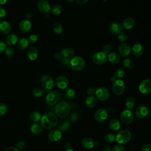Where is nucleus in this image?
Instances as JSON below:
<instances>
[{
  "instance_id": "1",
  "label": "nucleus",
  "mask_w": 151,
  "mask_h": 151,
  "mask_svg": "<svg viewBox=\"0 0 151 151\" xmlns=\"http://www.w3.org/2000/svg\"><path fill=\"white\" fill-rule=\"evenodd\" d=\"M41 124L43 128L46 129H51L57 126L58 119L55 114L52 112L45 113L41 118Z\"/></svg>"
},
{
  "instance_id": "2",
  "label": "nucleus",
  "mask_w": 151,
  "mask_h": 151,
  "mask_svg": "<svg viewBox=\"0 0 151 151\" xmlns=\"http://www.w3.org/2000/svg\"><path fill=\"white\" fill-rule=\"evenodd\" d=\"M70 111V106L68 103L64 101L57 103L54 108V112L57 116L60 118L67 117Z\"/></svg>"
},
{
  "instance_id": "3",
  "label": "nucleus",
  "mask_w": 151,
  "mask_h": 151,
  "mask_svg": "<svg viewBox=\"0 0 151 151\" xmlns=\"http://www.w3.org/2000/svg\"><path fill=\"white\" fill-rule=\"evenodd\" d=\"M86 65V62L83 58L80 56L73 57L70 60V66L71 68L77 71L83 70Z\"/></svg>"
},
{
  "instance_id": "4",
  "label": "nucleus",
  "mask_w": 151,
  "mask_h": 151,
  "mask_svg": "<svg viewBox=\"0 0 151 151\" xmlns=\"http://www.w3.org/2000/svg\"><path fill=\"white\" fill-rule=\"evenodd\" d=\"M60 99V94L57 90H52L50 91L45 96V103L50 106L56 104Z\"/></svg>"
},
{
  "instance_id": "5",
  "label": "nucleus",
  "mask_w": 151,
  "mask_h": 151,
  "mask_svg": "<svg viewBox=\"0 0 151 151\" xmlns=\"http://www.w3.org/2000/svg\"><path fill=\"white\" fill-rule=\"evenodd\" d=\"M132 138V133L128 130H122L116 136V141L120 144H126Z\"/></svg>"
},
{
  "instance_id": "6",
  "label": "nucleus",
  "mask_w": 151,
  "mask_h": 151,
  "mask_svg": "<svg viewBox=\"0 0 151 151\" xmlns=\"http://www.w3.org/2000/svg\"><path fill=\"white\" fill-rule=\"evenodd\" d=\"M40 83L42 88L46 91H50L54 86V81L50 75H44L41 77Z\"/></svg>"
},
{
  "instance_id": "7",
  "label": "nucleus",
  "mask_w": 151,
  "mask_h": 151,
  "mask_svg": "<svg viewBox=\"0 0 151 151\" xmlns=\"http://www.w3.org/2000/svg\"><path fill=\"white\" fill-rule=\"evenodd\" d=\"M107 55L102 51L94 53L92 56V61L96 65H103L106 63Z\"/></svg>"
},
{
  "instance_id": "8",
  "label": "nucleus",
  "mask_w": 151,
  "mask_h": 151,
  "mask_svg": "<svg viewBox=\"0 0 151 151\" xmlns=\"http://www.w3.org/2000/svg\"><path fill=\"white\" fill-rule=\"evenodd\" d=\"M112 90L113 93L116 95L122 94L125 90L124 83L121 79L116 80L113 83Z\"/></svg>"
},
{
  "instance_id": "9",
  "label": "nucleus",
  "mask_w": 151,
  "mask_h": 151,
  "mask_svg": "<svg viewBox=\"0 0 151 151\" xmlns=\"http://www.w3.org/2000/svg\"><path fill=\"white\" fill-rule=\"evenodd\" d=\"M139 91L143 94H148L151 93V80L149 78L143 80L139 86Z\"/></svg>"
},
{
  "instance_id": "10",
  "label": "nucleus",
  "mask_w": 151,
  "mask_h": 151,
  "mask_svg": "<svg viewBox=\"0 0 151 151\" xmlns=\"http://www.w3.org/2000/svg\"><path fill=\"white\" fill-rule=\"evenodd\" d=\"M95 95L98 100L101 101H104L109 98L110 93L107 88L105 87H100L96 90Z\"/></svg>"
},
{
  "instance_id": "11",
  "label": "nucleus",
  "mask_w": 151,
  "mask_h": 151,
  "mask_svg": "<svg viewBox=\"0 0 151 151\" xmlns=\"http://www.w3.org/2000/svg\"><path fill=\"white\" fill-rule=\"evenodd\" d=\"M134 116L130 110H124L120 114V119L125 124H130L133 121Z\"/></svg>"
},
{
  "instance_id": "12",
  "label": "nucleus",
  "mask_w": 151,
  "mask_h": 151,
  "mask_svg": "<svg viewBox=\"0 0 151 151\" xmlns=\"http://www.w3.org/2000/svg\"><path fill=\"white\" fill-rule=\"evenodd\" d=\"M38 10L42 14H47L51 9V6L49 2L45 0H40L38 2L37 5Z\"/></svg>"
},
{
  "instance_id": "13",
  "label": "nucleus",
  "mask_w": 151,
  "mask_h": 151,
  "mask_svg": "<svg viewBox=\"0 0 151 151\" xmlns=\"http://www.w3.org/2000/svg\"><path fill=\"white\" fill-rule=\"evenodd\" d=\"M55 84L60 89H65L69 85V81L66 77L59 76L55 79Z\"/></svg>"
},
{
  "instance_id": "14",
  "label": "nucleus",
  "mask_w": 151,
  "mask_h": 151,
  "mask_svg": "<svg viewBox=\"0 0 151 151\" xmlns=\"http://www.w3.org/2000/svg\"><path fill=\"white\" fill-rule=\"evenodd\" d=\"M108 114L106 109L101 108L98 109L94 114V119L98 122H103L107 118Z\"/></svg>"
},
{
  "instance_id": "15",
  "label": "nucleus",
  "mask_w": 151,
  "mask_h": 151,
  "mask_svg": "<svg viewBox=\"0 0 151 151\" xmlns=\"http://www.w3.org/2000/svg\"><path fill=\"white\" fill-rule=\"evenodd\" d=\"M123 26L122 24L117 21H114L111 22L109 25V30L110 31L115 35H119L121 32H123Z\"/></svg>"
},
{
  "instance_id": "16",
  "label": "nucleus",
  "mask_w": 151,
  "mask_h": 151,
  "mask_svg": "<svg viewBox=\"0 0 151 151\" xmlns=\"http://www.w3.org/2000/svg\"><path fill=\"white\" fill-rule=\"evenodd\" d=\"M148 113V108L146 106L142 105L136 109L135 111V115L137 118L139 119H143L147 116Z\"/></svg>"
},
{
  "instance_id": "17",
  "label": "nucleus",
  "mask_w": 151,
  "mask_h": 151,
  "mask_svg": "<svg viewBox=\"0 0 151 151\" xmlns=\"http://www.w3.org/2000/svg\"><path fill=\"white\" fill-rule=\"evenodd\" d=\"M61 132L59 129H52L48 134V139L52 142L58 141L61 138Z\"/></svg>"
},
{
  "instance_id": "18",
  "label": "nucleus",
  "mask_w": 151,
  "mask_h": 151,
  "mask_svg": "<svg viewBox=\"0 0 151 151\" xmlns=\"http://www.w3.org/2000/svg\"><path fill=\"white\" fill-rule=\"evenodd\" d=\"M131 51L134 57H139L143 54L144 52V48L141 44L136 43L133 45Z\"/></svg>"
},
{
  "instance_id": "19",
  "label": "nucleus",
  "mask_w": 151,
  "mask_h": 151,
  "mask_svg": "<svg viewBox=\"0 0 151 151\" xmlns=\"http://www.w3.org/2000/svg\"><path fill=\"white\" fill-rule=\"evenodd\" d=\"M119 54L124 57H126L129 55L131 52V48L130 45L127 43H122L120 44L118 48Z\"/></svg>"
},
{
  "instance_id": "20",
  "label": "nucleus",
  "mask_w": 151,
  "mask_h": 151,
  "mask_svg": "<svg viewBox=\"0 0 151 151\" xmlns=\"http://www.w3.org/2000/svg\"><path fill=\"white\" fill-rule=\"evenodd\" d=\"M57 125L58 129L60 131L65 132L70 129L71 124L68 120L64 118H62L59 122H58V123Z\"/></svg>"
},
{
  "instance_id": "21",
  "label": "nucleus",
  "mask_w": 151,
  "mask_h": 151,
  "mask_svg": "<svg viewBox=\"0 0 151 151\" xmlns=\"http://www.w3.org/2000/svg\"><path fill=\"white\" fill-rule=\"evenodd\" d=\"M19 28L21 32L27 33L29 32L31 28V23L28 19H22L19 24Z\"/></svg>"
},
{
  "instance_id": "22",
  "label": "nucleus",
  "mask_w": 151,
  "mask_h": 151,
  "mask_svg": "<svg viewBox=\"0 0 151 151\" xmlns=\"http://www.w3.org/2000/svg\"><path fill=\"white\" fill-rule=\"evenodd\" d=\"M27 58L31 61L35 60L38 56V51L37 49L34 47L29 48L27 51Z\"/></svg>"
},
{
  "instance_id": "23",
  "label": "nucleus",
  "mask_w": 151,
  "mask_h": 151,
  "mask_svg": "<svg viewBox=\"0 0 151 151\" xmlns=\"http://www.w3.org/2000/svg\"><path fill=\"white\" fill-rule=\"evenodd\" d=\"M107 60L113 64H118L121 61V57L119 54L116 52H111L109 54Z\"/></svg>"
},
{
  "instance_id": "24",
  "label": "nucleus",
  "mask_w": 151,
  "mask_h": 151,
  "mask_svg": "<svg viewBox=\"0 0 151 151\" xmlns=\"http://www.w3.org/2000/svg\"><path fill=\"white\" fill-rule=\"evenodd\" d=\"M11 31V24L6 21L0 22V32L5 35L8 34Z\"/></svg>"
},
{
  "instance_id": "25",
  "label": "nucleus",
  "mask_w": 151,
  "mask_h": 151,
  "mask_svg": "<svg viewBox=\"0 0 151 151\" xmlns=\"http://www.w3.org/2000/svg\"><path fill=\"white\" fill-rule=\"evenodd\" d=\"M134 19L133 18L129 17L123 19L122 25L123 28H125L126 29H130L134 26Z\"/></svg>"
},
{
  "instance_id": "26",
  "label": "nucleus",
  "mask_w": 151,
  "mask_h": 151,
  "mask_svg": "<svg viewBox=\"0 0 151 151\" xmlns=\"http://www.w3.org/2000/svg\"><path fill=\"white\" fill-rule=\"evenodd\" d=\"M81 144L86 149H91L95 145V142L91 137H85L81 140Z\"/></svg>"
},
{
  "instance_id": "27",
  "label": "nucleus",
  "mask_w": 151,
  "mask_h": 151,
  "mask_svg": "<svg viewBox=\"0 0 151 151\" xmlns=\"http://www.w3.org/2000/svg\"><path fill=\"white\" fill-rule=\"evenodd\" d=\"M30 130L32 133L35 135H39L42 133L43 131V127L40 123H33L30 127Z\"/></svg>"
},
{
  "instance_id": "28",
  "label": "nucleus",
  "mask_w": 151,
  "mask_h": 151,
  "mask_svg": "<svg viewBox=\"0 0 151 151\" xmlns=\"http://www.w3.org/2000/svg\"><path fill=\"white\" fill-rule=\"evenodd\" d=\"M18 38L15 34H9L6 38V44L9 46H13L17 43Z\"/></svg>"
},
{
  "instance_id": "29",
  "label": "nucleus",
  "mask_w": 151,
  "mask_h": 151,
  "mask_svg": "<svg viewBox=\"0 0 151 151\" xmlns=\"http://www.w3.org/2000/svg\"><path fill=\"white\" fill-rule=\"evenodd\" d=\"M61 53L63 57H66L68 58H73L74 57V55H75V51H74V50H73L72 48H63L61 50Z\"/></svg>"
},
{
  "instance_id": "30",
  "label": "nucleus",
  "mask_w": 151,
  "mask_h": 151,
  "mask_svg": "<svg viewBox=\"0 0 151 151\" xmlns=\"http://www.w3.org/2000/svg\"><path fill=\"white\" fill-rule=\"evenodd\" d=\"M29 41L28 40L25 38H21L19 41H18L17 45V47L21 50H23L26 49L29 45Z\"/></svg>"
},
{
  "instance_id": "31",
  "label": "nucleus",
  "mask_w": 151,
  "mask_h": 151,
  "mask_svg": "<svg viewBox=\"0 0 151 151\" xmlns=\"http://www.w3.org/2000/svg\"><path fill=\"white\" fill-rule=\"evenodd\" d=\"M97 103L96 98L93 96H90L86 99V104L88 108L94 107Z\"/></svg>"
},
{
  "instance_id": "32",
  "label": "nucleus",
  "mask_w": 151,
  "mask_h": 151,
  "mask_svg": "<svg viewBox=\"0 0 151 151\" xmlns=\"http://www.w3.org/2000/svg\"><path fill=\"white\" fill-rule=\"evenodd\" d=\"M32 94L35 97H41L45 94V90L41 87H37L32 90Z\"/></svg>"
},
{
  "instance_id": "33",
  "label": "nucleus",
  "mask_w": 151,
  "mask_h": 151,
  "mask_svg": "<svg viewBox=\"0 0 151 151\" xmlns=\"http://www.w3.org/2000/svg\"><path fill=\"white\" fill-rule=\"evenodd\" d=\"M109 127L113 130H117L120 127V122L117 119H112L109 123Z\"/></svg>"
},
{
  "instance_id": "34",
  "label": "nucleus",
  "mask_w": 151,
  "mask_h": 151,
  "mask_svg": "<svg viewBox=\"0 0 151 151\" xmlns=\"http://www.w3.org/2000/svg\"><path fill=\"white\" fill-rule=\"evenodd\" d=\"M52 29H53L54 32L56 34H57V35L61 34L63 32V26L58 22H55L53 24V25H52Z\"/></svg>"
},
{
  "instance_id": "35",
  "label": "nucleus",
  "mask_w": 151,
  "mask_h": 151,
  "mask_svg": "<svg viewBox=\"0 0 151 151\" xmlns=\"http://www.w3.org/2000/svg\"><path fill=\"white\" fill-rule=\"evenodd\" d=\"M136 104V100L133 97H129L126 100V106L129 109H133L134 106Z\"/></svg>"
},
{
  "instance_id": "36",
  "label": "nucleus",
  "mask_w": 151,
  "mask_h": 151,
  "mask_svg": "<svg viewBox=\"0 0 151 151\" xmlns=\"http://www.w3.org/2000/svg\"><path fill=\"white\" fill-rule=\"evenodd\" d=\"M29 118H30L31 121L36 123V122H38L39 120H41V114L39 112L32 111L30 113Z\"/></svg>"
},
{
  "instance_id": "37",
  "label": "nucleus",
  "mask_w": 151,
  "mask_h": 151,
  "mask_svg": "<svg viewBox=\"0 0 151 151\" xmlns=\"http://www.w3.org/2000/svg\"><path fill=\"white\" fill-rule=\"evenodd\" d=\"M63 11V7L60 4L54 5L51 9V12L55 15H60Z\"/></svg>"
},
{
  "instance_id": "38",
  "label": "nucleus",
  "mask_w": 151,
  "mask_h": 151,
  "mask_svg": "<svg viewBox=\"0 0 151 151\" xmlns=\"http://www.w3.org/2000/svg\"><path fill=\"white\" fill-rule=\"evenodd\" d=\"M116 140V136L113 133H108L104 137V140L107 143H113Z\"/></svg>"
},
{
  "instance_id": "39",
  "label": "nucleus",
  "mask_w": 151,
  "mask_h": 151,
  "mask_svg": "<svg viewBox=\"0 0 151 151\" xmlns=\"http://www.w3.org/2000/svg\"><path fill=\"white\" fill-rule=\"evenodd\" d=\"M124 76V71L122 68H117L114 73V77L116 80L121 79Z\"/></svg>"
},
{
  "instance_id": "40",
  "label": "nucleus",
  "mask_w": 151,
  "mask_h": 151,
  "mask_svg": "<svg viewBox=\"0 0 151 151\" xmlns=\"http://www.w3.org/2000/svg\"><path fill=\"white\" fill-rule=\"evenodd\" d=\"M65 96L68 99H73L76 96L75 91L72 88H68L65 91Z\"/></svg>"
},
{
  "instance_id": "41",
  "label": "nucleus",
  "mask_w": 151,
  "mask_h": 151,
  "mask_svg": "<svg viewBox=\"0 0 151 151\" xmlns=\"http://www.w3.org/2000/svg\"><path fill=\"white\" fill-rule=\"evenodd\" d=\"M123 65L127 69H132L134 66V63L131 59L126 58L123 61Z\"/></svg>"
},
{
  "instance_id": "42",
  "label": "nucleus",
  "mask_w": 151,
  "mask_h": 151,
  "mask_svg": "<svg viewBox=\"0 0 151 151\" xmlns=\"http://www.w3.org/2000/svg\"><path fill=\"white\" fill-rule=\"evenodd\" d=\"M8 111L7 106L3 103H0V116H3Z\"/></svg>"
},
{
  "instance_id": "43",
  "label": "nucleus",
  "mask_w": 151,
  "mask_h": 151,
  "mask_svg": "<svg viewBox=\"0 0 151 151\" xmlns=\"http://www.w3.org/2000/svg\"><path fill=\"white\" fill-rule=\"evenodd\" d=\"M60 63L61 65H63L64 66H69L70 63V58L63 57L60 60Z\"/></svg>"
},
{
  "instance_id": "44",
  "label": "nucleus",
  "mask_w": 151,
  "mask_h": 151,
  "mask_svg": "<svg viewBox=\"0 0 151 151\" xmlns=\"http://www.w3.org/2000/svg\"><path fill=\"white\" fill-rule=\"evenodd\" d=\"M127 39V37L126 34L123 32L118 35V40L121 42L124 43V42L126 41Z\"/></svg>"
},
{
  "instance_id": "45",
  "label": "nucleus",
  "mask_w": 151,
  "mask_h": 151,
  "mask_svg": "<svg viewBox=\"0 0 151 151\" xmlns=\"http://www.w3.org/2000/svg\"><path fill=\"white\" fill-rule=\"evenodd\" d=\"M5 54L7 57H11L12 56L14 53H15V51L14 49L12 47H8L6 48L5 51Z\"/></svg>"
},
{
  "instance_id": "46",
  "label": "nucleus",
  "mask_w": 151,
  "mask_h": 151,
  "mask_svg": "<svg viewBox=\"0 0 151 151\" xmlns=\"http://www.w3.org/2000/svg\"><path fill=\"white\" fill-rule=\"evenodd\" d=\"M38 41V37L35 34H32L29 37L28 41L31 44H35Z\"/></svg>"
},
{
  "instance_id": "47",
  "label": "nucleus",
  "mask_w": 151,
  "mask_h": 151,
  "mask_svg": "<svg viewBox=\"0 0 151 151\" xmlns=\"http://www.w3.org/2000/svg\"><path fill=\"white\" fill-rule=\"evenodd\" d=\"M111 47L110 46V45L109 44H105L103 48H102V50H103V51L104 53H105L106 54H109L110 51H111Z\"/></svg>"
},
{
  "instance_id": "48",
  "label": "nucleus",
  "mask_w": 151,
  "mask_h": 151,
  "mask_svg": "<svg viewBox=\"0 0 151 151\" xmlns=\"http://www.w3.org/2000/svg\"><path fill=\"white\" fill-rule=\"evenodd\" d=\"M111 151H126V150L123 146L121 145H117L113 147Z\"/></svg>"
},
{
  "instance_id": "49",
  "label": "nucleus",
  "mask_w": 151,
  "mask_h": 151,
  "mask_svg": "<svg viewBox=\"0 0 151 151\" xmlns=\"http://www.w3.org/2000/svg\"><path fill=\"white\" fill-rule=\"evenodd\" d=\"M17 148H18V149L22 150V149H24L25 147V146H26V143H25V142L21 140V141L18 142V143H17Z\"/></svg>"
},
{
  "instance_id": "50",
  "label": "nucleus",
  "mask_w": 151,
  "mask_h": 151,
  "mask_svg": "<svg viewBox=\"0 0 151 151\" xmlns=\"http://www.w3.org/2000/svg\"><path fill=\"white\" fill-rule=\"evenodd\" d=\"M6 48V44L4 42L0 41V53H2L5 52Z\"/></svg>"
},
{
  "instance_id": "51",
  "label": "nucleus",
  "mask_w": 151,
  "mask_h": 151,
  "mask_svg": "<svg viewBox=\"0 0 151 151\" xmlns=\"http://www.w3.org/2000/svg\"><path fill=\"white\" fill-rule=\"evenodd\" d=\"M141 151H151V144H146L141 149Z\"/></svg>"
},
{
  "instance_id": "52",
  "label": "nucleus",
  "mask_w": 151,
  "mask_h": 151,
  "mask_svg": "<svg viewBox=\"0 0 151 151\" xmlns=\"http://www.w3.org/2000/svg\"><path fill=\"white\" fill-rule=\"evenodd\" d=\"M87 93L89 96H93L95 94L96 90L93 87H89L87 89Z\"/></svg>"
},
{
  "instance_id": "53",
  "label": "nucleus",
  "mask_w": 151,
  "mask_h": 151,
  "mask_svg": "<svg viewBox=\"0 0 151 151\" xmlns=\"http://www.w3.org/2000/svg\"><path fill=\"white\" fill-rule=\"evenodd\" d=\"M78 117L79 116L77 113H73L71 114L70 118V120L72 121H76L78 119Z\"/></svg>"
},
{
  "instance_id": "54",
  "label": "nucleus",
  "mask_w": 151,
  "mask_h": 151,
  "mask_svg": "<svg viewBox=\"0 0 151 151\" xmlns=\"http://www.w3.org/2000/svg\"><path fill=\"white\" fill-rule=\"evenodd\" d=\"M6 13L5 9L2 6H0V18H4L6 15Z\"/></svg>"
},
{
  "instance_id": "55",
  "label": "nucleus",
  "mask_w": 151,
  "mask_h": 151,
  "mask_svg": "<svg viewBox=\"0 0 151 151\" xmlns=\"http://www.w3.org/2000/svg\"><path fill=\"white\" fill-rule=\"evenodd\" d=\"M5 151H19V150L17 147H15L14 146H9V147H8Z\"/></svg>"
},
{
  "instance_id": "56",
  "label": "nucleus",
  "mask_w": 151,
  "mask_h": 151,
  "mask_svg": "<svg viewBox=\"0 0 151 151\" xmlns=\"http://www.w3.org/2000/svg\"><path fill=\"white\" fill-rule=\"evenodd\" d=\"M62 57H63V55H62L61 52H56V53L54 54V58H55L56 60H60Z\"/></svg>"
},
{
  "instance_id": "57",
  "label": "nucleus",
  "mask_w": 151,
  "mask_h": 151,
  "mask_svg": "<svg viewBox=\"0 0 151 151\" xmlns=\"http://www.w3.org/2000/svg\"><path fill=\"white\" fill-rule=\"evenodd\" d=\"M88 0H76V2L78 4L80 5H83V4H85L88 2Z\"/></svg>"
},
{
  "instance_id": "58",
  "label": "nucleus",
  "mask_w": 151,
  "mask_h": 151,
  "mask_svg": "<svg viewBox=\"0 0 151 151\" xmlns=\"http://www.w3.org/2000/svg\"><path fill=\"white\" fill-rule=\"evenodd\" d=\"M112 149L111 148V147L109 145L107 146H104L103 147V151H111Z\"/></svg>"
},
{
  "instance_id": "59",
  "label": "nucleus",
  "mask_w": 151,
  "mask_h": 151,
  "mask_svg": "<svg viewBox=\"0 0 151 151\" xmlns=\"http://www.w3.org/2000/svg\"><path fill=\"white\" fill-rule=\"evenodd\" d=\"M31 17H32V14H31V13H30V12L27 13V14H26V15H25L26 19L29 20L30 18H31Z\"/></svg>"
},
{
  "instance_id": "60",
  "label": "nucleus",
  "mask_w": 151,
  "mask_h": 151,
  "mask_svg": "<svg viewBox=\"0 0 151 151\" xmlns=\"http://www.w3.org/2000/svg\"><path fill=\"white\" fill-rule=\"evenodd\" d=\"M8 0H0V5H4L6 4Z\"/></svg>"
},
{
  "instance_id": "61",
  "label": "nucleus",
  "mask_w": 151,
  "mask_h": 151,
  "mask_svg": "<svg viewBox=\"0 0 151 151\" xmlns=\"http://www.w3.org/2000/svg\"><path fill=\"white\" fill-rule=\"evenodd\" d=\"M116 80V79L115 78V77H114V76L111 77V78H110V80H111V81H113V82H114V81Z\"/></svg>"
},
{
  "instance_id": "62",
  "label": "nucleus",
  "mask_w": 151,
  "mask_h": 151,
  "mask_svg": "<svg viewBox=\"0 0 151 151\" xmlns=\"http://www.w3.org/2000/svg\"><path fill=\"white\" fill-rule=\"evenodd\" d=\"M68 2H69V3H72V2H73L74 1H76V0H66Z\"/></svg>"
},
{
  "instance_id": "63",
  "label": "nucleus",
  "mask_w": 151,
  "mask_h": 151,
  "mask_svg": "<svg viewBox=\"0 0 151 151\" xmlns=\"http://www.w3.org/2000/svg\"><path fill=\"white\" fill-rule=\"evenodd\" d=\"M65 151H74V150H72V149H67Z\"/></svg>"
},
{
  "instance_id": "64",
  "label": "nucleus",
  "mask_w": 151,
  "mask_h": 151,
  "mask_svg": "<svg viewBox=\"0 0 151 151\" xmlns=\"http://www.w3.org/2000/svg\"><path fill=\"white\" fill-rule=\"evenodd\" d=\"M132 151H135V150H132Z\"/></svg>"
}]
</instances>
